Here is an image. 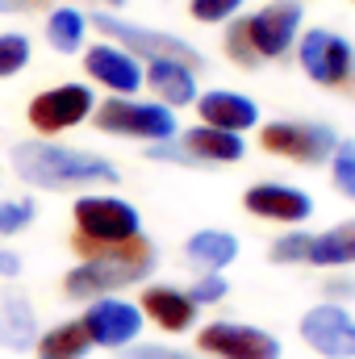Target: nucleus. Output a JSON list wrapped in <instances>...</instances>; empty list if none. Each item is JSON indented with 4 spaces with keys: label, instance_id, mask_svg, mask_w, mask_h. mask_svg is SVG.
<instances>
[{
    "label": "nucleus",
    "instance_id": "6",
    "mask_svg": "<svg viewBox=\"0 0 355 359\" xmlns=\"http://www.w3.org/2000/svg\"><path fill=\"white\" fill-rule=\"evenodd\" d=\"M92 29H100L105 34V42H117V46H126L134 59H142V63H151V59H184V63H192V67H205V55L192 46V42H184L180 34H163V29H151V25H138V21H126V17H117V13H92L88 17Z\"/></svg>",
    "mask_w": 355,
    "mask_h": 359
},
{
    "label": "nucleus",
    "instance_id": "18",
    "mask_svg": "<svg viewBox=\"0 0 355 359\" xmlns=\"http://www.w3.org/2000/svg\"><path fill=\"white\" fill-rule=\"evenodd\" d=\"M196 72L201 67H192L184 59H151L142 67V88H151L155 100L168 109H184V104H196V96H201Z\"/></svg>",
    "mask_w": 355,
    "mask_h": 359
},
{
    "label": "nucleus",
    "instance_id": "29",
    "mask_svg": "<svg viewBox=\"0 0 355 359\" xmlns=\"http://www.w3.org/2000/svg\"><path fill=\"white\" fill-rule=\"evenodd\" d=\"M188 297H192L196 305H217V301L230 297V280H226L222 271H201V276L188 284Z\"/></svg>",
    "mask_w": 355,
    "mask_h": 359
},
{
    "label": "nucleus",
    "instance_id": "34",
    "mask_svg": "<svg viewBox=\"0 0 355 359\" xmlns=\"http://www.w3.org/2000/svg\"><path fill=\"white\" fill-rule=\"evenodd\" d=\"M51 0H0V13H34V8H46Z\"/></svg>",
    "mask_w": 355,
    "mask_h": 359
},
{
    "label": "nucleus",
    "instance_id": "27",
    "mask_svg": "<svg viewBox=\"0 0 355 359\" xmlns=\"http://www.w3.org/2000/svg\"><path fill=\"white\" fill-rule=\"evenodd\" d=\"M243 4L247 0H188V13L201 25H226V21H234L243 13Z\"/></svg>",
    "mask_w": 355,
    "mask_h": 359
},
{
    "label": "nucleus",
    "instance_id": "14",
    "mask_svg": "<svg viewBox=\"0 0 355 359\" xmlns=\"http://www.w3.org/2000/svg\"><path fill=\"white\" fill-rule=\"evenodd\" d=\"M142 59H134L126 46L117 42H96L84 50V72H88L92 84L109 92V96H138L142 88Z\"/></svg>",
    "mask_w": 355,
    "mask_h": 359
},
{
    "label": "nucleus",
    "instance_id": "7",
    "mask_svg": "<svg viewBox=\"0 0 355 359\" xmlns=\"http://www.w3.org/2000/svg\"><path fill=\"white\" fill-rule=\"evenodd\" d=\"M339 130L326 126V121H309V117H284V121H272L260 130V147L267 155H280L288 163H305V168H318V163H330L335 147H339Z\"/></svg>",
    "mask_w": 355,
    "mask_h": 359
},
{
    "label": "nucleus",
    "instance_id": "12",
    "mask_svg": "<svg viewBox=\"0 0 355 359\" xmlns=\"http://www.w3.org/2000/svg\"><path fill=\"white\" fill-rule=\"evenodd\" d=\"M297 330H301L305 347L318 351L322 359H355V313L347 305L322 301L301 313Z\"/></svg>",
    "mask_w": 355,
    "mask_h": 359
},
{
    "label": "nucleus",
    "instance_id": "5",
    "mask_svg": "<svg viewBox=\"0 0 355 359\" xmlns=\"http://www.w3.org/2000/svg\"><path fill=\"white\" fill-rule=\"evenodd\" d=\"M100 134L113 138H134V142H168L180 134L176 109L159 104V100H138V96H109L105 104H96L92 113Z\"/></svg>",
    "mask_w": 355,
    "mask_h": 359
},
{
    "label": "nucleus",
    "instance_id": "19",
    "mask_svg": "<svg viewBox=\"0 0 355 359\" xmlns=\"http://www.w3.org/2000/svg\"><path fill=\"white\" fill-rule=\"evenodd\" d=\"M38 343V313L21 288L8 280L0 284V347L4 351H34Z\"/></svg>",
    "mask_w": 355,
    "mask_h": 359
},
{
    "label": "nucleus",
    "instance_id": "9",
    "mask_svg": "<svg viewBox=\"0 0 355 359\" xmlns=\"http://www.w3.org/2000/svg\"><path fill=\"white\" fill-rule=\"evenodd\" d=\"M196 351H205L209 359H280L284 343L251 322H209L196 330Z\"/></svg>",
    "mask_w": 355,
    "mask_h": 359
},
{
    "label": "nucleus",
    "instance_id": "11",
    "mask_svg": "<svg viewBox=\"0 0 355 359\" xmlns=\"http://www.w3.org/2000/svg\"><path fill=\"white\" fill-rule=\"evenodd\" d=\"M80 326L88 330L92 347L126 351V347H134V343L142 339L147 318H142V309H138L134 301H126V297H96V301H88Z\"/></svg>",
    "mask_w": 355,
    "mask_h": 359
},
{
    "label": "nucleus",
    "instance_id": "16",
    "mask_svg": "<svg viewBox=\"0 0 355 359\" xmlns=\"http://www.w3.org/2000/svg\"><path fill=\"white\" fill-rule=\"evenodd\" d=\"M176 138H180V147L188 151L192 168H230V163H243V155H247L243 134L213 130V126H205V121L180 130Z\"/></svg>",
    "mask_w": 355,
    "mask_h": 359
},
{
    "label": "nucleus",
    "instance_id": "26",
    "mask_svg": "<svg viewBox=\"0 0 355 359\" xmlns=\"http://www.w3.org/2000/svg\"><path fill=\"white\" fill-rule=\"evenodd\" d=\"M34 217H38V205H34L29 196H8V201H0V238H13V234L29 230Z\"/></svg>",
    "mask_w": 355,
    "mask_h": 359
},
{
    "label": "nucleus",
    "instance_id": "23",
    "mask_svg": "<svg viewBox=\"0 0 355 359\" xmlns=\"http://www.w3.org/2000/svg\"><path fill=\"white\" fill-rule=\"evenodd\" d=\"M34 351H38V359H88L92 339H88V330L80 326V318H67V322L42 330Z\"/></svg>",
    "mask_w": 355,
    "mask_h": 359
},
{
    "label": "nucleus",
    "instance_id": "15",
    "mask_svg": "<svg viewBox=\"0 0 355 359\" xmlns=\"http://www.w3.org/2000/svg\"><path fill=\"white\" fill-rule=\"evenodd\" d=\"M138 309H142V318L155 322L163 334H184V330H192V326H196V313H201V305H196V301L188 297V288H180V284H147Z\"/></svg>",
    "mask_w": 355,
    "mask_h": 359
},
{
    "label": "nucleus",
    "instance_id": "25",
    "mask_svg": "<svg viewBox=\"0 0 355 359\" xmlns=\"http://www.w3.org/2000/svg\"><path fill=\"white\" fill-rule=\"evenodd\" d=\"M330 184H335L339 196H347L355 205V142L351 138H343L335 147V155H330Z\"/></svg>",
    "mask_w": 355,
    "mask_h": 359
},
{
    "label": "nucleus",
    "instance_id": "22",
    "mask_svg": "<svg viewBox=\"0 0 355 359\" xmlns=\"http://www.w3.org/2000/svg\"><path fill=\"white\" fill-rule=\"evenodd\" d=\"M88 29H92V21L80 4H59V8L46 13V42H51V50H59V55H80V50H88Z\"/></svg>",
    "mask_w": 355,
    "mask_h": 359
},
{
    "label": "nucleus",
    "instance_id": "32",
    "mask_svg": "<svg viewBox=\"0 0 355 359\" xmlns=\"http://www.w3.org/2000/svg\"><path fill=\"white\" fill-rule=\"evenodd\" d=\"M322 292H326V301L347 305V301H355V276H330V280L322 284Z\"/></svg>",
    "mask_w": 355,
    "mask_h": 359
},
{
    "label": "nucleus",
    "instance_id": "17",
    "mask_svg": "<svg viewBox=\"0 0 355 359\" xmlns=\"http://www.w3.org/2000/svg\"><path fill=\"white\" fill-rule=\"evenodd\" d=\"M201 113L205 126L213 130H230V134H247L260 126V104L247 96V92H234V88H209L196 96L192 104Z\"/></svg>",
    "mask_w": 355,
    "mask_h": 359
},
{
    "label": "nucleus",
    "instance_id": "13",
    "mask_svg": "<svg viewBox=\"0 0 355 359\" xmlns=\"http://www.w3.org/2000/svg\"><path fill=\"white\" fill-rule=\"evenodd\" d=\"M243 209L260 222H276V226H301L314 217V196L297 184L284 180H260L243 192Z\"/></svg>",
    "mask_w": 355,
    "mask_h": 359
},
{
    "label": "nucleus",
    "instance_id": "30",
    "mask_svg": "<svg viewBox=\"0 0 355 359\" xmlns=\"http://www.w3.org/2000/svg\"><path fill=\"white\" fill-rule=\"evenodd\" d=\"M126 359H196L184 347H172V343H134L126 347Z\"/></svg>",
    "mask_w": 355,
    "mask_h": 359
},
{
    "label": "nucleus",
    "instance_id": "31",
    "mask_svg": "<svg viewBox=\"0 0 355 359\" xmlns=\"http://www.w3.org/2000/svg\"><path fill=\"white\" fill-rule=\"evenodd\" d=\"M147 159H155V163H176V168H192V159H188V151L180 147V138L151 142V147H147Z\"/></svg>",
    "mask_w": 355,
    "mask_h": 359
},
{
    "label": "nucleus",
    "instance_id": "3",
    "mask_svg": "<svg viewBox=\"0 0 355 359\" xmlns=\"http://www.w3.org/2000/svg\"><path fill=\"white\" fill-rule=\"evenodd\" d=\"M159 264L155 243L134 238L126 247H109V251H92L76 268L63 276V292L72 301H96V297H117L130 284H142Z\"/></svg>",
    "mask_w": 355,
    "mask_h": 359
},
{
    "label": "nucleus",
    "instance_id": "1",
    "mask_svg": "<svg viewBox=\"0 0 355 359\" xmlns=\"http://www.w3.org/2000/svg\"><path fill=\"white\" fill-rule=\"evenodd\" d=\"M13 172L25 180L29 188L42 192H92L105 184H117V168L80 147L46 142V138H25L13 147Z\"/></svg>",
    "mask_w": 355,
    "mask_h": 359
},
{
    "label": "nucleus",
    "instance_id": "10",
    "mask_svg": "<svg viewBox=\"0 0 355 359\" xmlns=\"http://www.w3.org/2000/svg\"><path fill=\"white\" fill-rule=\"evenodd\" d=\"M96 104H100V100H96L92 84L72 80V84H55V88L38 92V96L29 100L25 117H29V126H34L38 134H63V130L84 126L92 113H96Z\"/></svg>",
    "mask_w": 355,
    "mask_h": 359
},
{
    "label": "nucleus",
    "instance_id": "28",
    "mask_svg": "<svg viewBox=\"0 0 355 359\" xmlns=\"http://www.w3.org/2000/svg\"><path fill=\"white\" fill-rule=\"evenodd\" d=\"M305 255H309V234L305 230H288V234H280L267 247V259L272 264H305Z\"/></svg>",
    "mask_w": 355,
    "mask_h": 359
},
{
    "label": "nucleus",
    "instance_id": "24",
    "mask_svg": "<svg viewBox=\"0 0 355 359\" xmlns=\"http://www.w3.org/2000/svg\"><path fill=\"white\" fill-rule=\"evenodd\" d=\"M29 55H34V46H29V38H25L21 29L0 34V80L21 76V72L29 67Z\"/></svg>",
    "mask_w": 355,
    "mask_h": 359
},
{
    "label": "nucleus",
    "instance_id": "20",
    "mask_svg": "<svg viewBox=\"0 0 355 359\" xmlns=\"http://www.w3.org/2000/svg\"><path fill=\"white\" fill-rule=\"evenodd\" d=\"M184 259H188L196 271H226L234 259H239V234L205 226V230L188 234V243H184Z\"/></svg>",
    "mask_w": 355,
    "mask_h": 359
},
{
    "label": "nucleus",
    "instance_id": "33",
    "mask_svg": "<svg viewBox=\"0 0 355 359\" xmlns=\"http://www.w3.org/2000/svg\"><path fill=\"white\" fill-rule=\"evenodd\" d=\"M21 276V255L17 251H0V280H17Z\"/></svg>",
    "mask_w": 355,
    "mask_h": 359
},
{
    "label": "nucleus",
    "instance_id": "35",
    "mask_svg": "<svg viewBox=\"0 0 355 359\" xmlns=\"http://www.w3.org/2000/svg\"><path fill=\"white\" fill-rule=\"evenodd\" d=\"M96 4H109V13H117V8H121L126 0H96Z\"/></svg>",
    "mask_w": 355,
    "mask_h": 359
},
{
    "label": "nucleus",
    "instance_id": "21",
    "mask_svg": "<svg viewBox=\"0 0 355 359\" xmlns=\"http://www.w3.org/2000/svg\"><path fill=\"white\" fill-rule=\"evenodd\" d=\"M309 268H355V217L347 222H335L326 226L322 234H309V255H305Z\"/></svg>",
    "mask_w": 355,
    "mask_h": 359
},
{
    "label": "nucleus",
    "instance_id": "2",
    "mask_svg": "<svg viewBox=\"0 0 355 359\" xmlns=\"http://www.w3.org/2000/svg\"><path fill=\"white\" fill-rule=\"evenodd\" d=\"M301 21H305V4L301 0H272L255 13H239L234 21H226L222 34V50L230 63L255 72L260 63L284 59L297 38H301Z\"/></svg>",
    "mask_w": 355,
    "mask_h": 359
},
{
    "label": "nucleus",
    "instance_id": "8",
    "mask_svg": "<svg viewBox=\"0 0 355 359\" xmlns=\"http://www.w3.org/2000/svg\"><path fill=\"white\" fill-rule=\"evenodd\" d=\"M297 63L318 88H351L355 84V46L326 25H314L297 38Z\"/></svg>",
    "mask_w": 355,
    "mask_h": 359
},
{
    "label": "nucleus",
    "instance_id": "4",
    "mask_svg": "<svg viewBox=\"0 0 355 359\" xmlns=\"http://www.w3.org/2000/svg\"><path fill=\"white\" fill-rule=\"evenodd\" d=\"M72 217H76V247L84 255L109 251V247H126V243L142 238V213L126 196L105 192V188L80 192L76 205H72Z\"/></svg>",
    "mask_w": 355,
    "mask_h": 359
}]
</instances>
